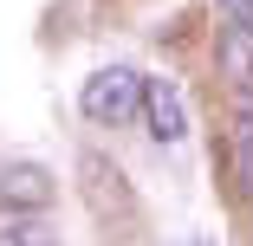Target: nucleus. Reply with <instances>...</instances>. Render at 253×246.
<instances>
[{
  "mask_svg": "<svg viewBox=\"0 0 253 246\" xmlns=\"http://www.w3.org/2000/svg\"><path fill=\"white\" fill-rule=\"evenodd\" d=\"M234 181L253 201V84H240V110H234Z\"/></svg>",
  "mask_w": 253,
  "mask_h": 246,
  "instance_id": "obj_4",
  "label": "nucleus"
},
{
  "mask_svg": "<svg viewBox=\"0 0 253 246\" xmlns=\"http://www.w3.org/2000/svg\"><path fill=\"white\" fill-rule=\"evenodd\" d=\"M0 246H65V240L45 220H7V227H0Z\"/></svg>",
  "mask_w": 253,
  "mask_h": 246,
  "instance_id": "obj_5",
  "label": "nucleus"
},
{
  "mask_svg": "<svg viewBox=\"0 0 253 246\" xmlns=\"http://www.w3.org/2000/svg\"><path fill=\"white\" fill-rule=\"evenodd\" d=\"M143 117H149V136L156 142H175L188 136V97H182V84L175 78H149V97H143Z\"/></svg>",
  "mask_w": 253,
  "mask_h": 246,
  "instance_id": "obj_2",
  "label": "nucleus"
},
{
  "mask_svg": "<svg viewBox=\"0 0 253 246\" xmlns=\"http://www.w3.org/2000/svg\"><path fill=\"white\" fill-rule=\"evenodd\" d=\"M143 97H149V78L136 65H104V71H91L84 91H78V110L91 123H104V130H124L143 117Z\"/></svg>",
  "mask_w": 253,
  "mask_h": 246,
  "instance_id": "obj_1",
  "label": "nucleus"
},
{
  "mask_svg": "<svg viewBox=\"0 0 253 246\" xmlns=\"http://www.w3.org/2000/svg\"><path fill=\"white\" fill-rule=\"evenodd\" d=\"M221 7V26H247L253 33V0H214Z\"/></svg>",
  "mask_w": 253,
  "mask_h": 246,
  "instance_id": "obj_6",
  "label": "nucleus"
},
{
  "mask_svg": "<svg viewBox=\"0 0 253 246\" xmlns=\"http://www.w3.org/2000/svg\"><path fill=\"white\" fill-rule=\"evenodd\" d=\"M0 201L7 208H45L52 201V169L45 162H7L0 169Z\"/></svg>",
  "mask_w": 253,
  "mask_h": 246,
  "instance_id": "obj_3",
  "label": "nucleus"
},
{
  "mask_svg": "<svg viewBox=\"0 0 253 246\" xmlns=\"http://www.w3.org/2000/svg\"><path fill=\"white\" fill-rule=\"evenodd\" d=\"M188 246H208V240H188Z\"/></svg>",
  "mask_w": 253,
  "mask_h": 246,
  "instance_id": "obj_7",
  "label": "nucleus"
}]
</instances>
